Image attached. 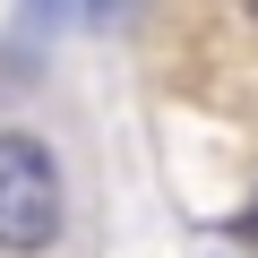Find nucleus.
Returning <instances> with one entry per match:
<instances>
[{
	"label": "nucleus",
	"mask_w": 258,
	"mask_h": 258,
	"mask_svg": "<svg viewBox=\"0 0 258 258\" xmlns=\"http://www.w3.org/2000/svg\"><path fill=\"white\" fill-rule=\"evenodd\" d=\"M35 26H112L129 0H18Z\"/></svg>",
	"instance_id": "2"
},
{
	"label": "nucleus",
	"mask_w": 258,
	"mask_h": 258,
	"mask_svg": "<svg viewBox=\"0 0 258 258\" xmlns=\"http://www.w3.org/2000/svg\"><path fill=\"white\" fill-rule=\"evenodd\" d=\"M241 9H249V18H258V0H241Z\"/></svg>",
	"instance_id": "4"
},
{
	"label": "nucleus",
	"mask_w": 258,
	"mask_h": 258,
	"mask_svg": "<svg viewBox=\"0 0 258 258\" xmlns=\"http://www.w3.org/2000/svg\"><path fill=\"white\" fill-rule=\"evenodd\" d=\"M241 241H258V198H249V207H241Z\"/></svg>",
	"instance_id": "3"
},
{
	"label": "nucleus",
	"mask_w": 258,
	"mask_h": 258,
	"mask_svg": "<svg viewBox=\"0 0 258 258\" xmlns=\"http://www.w3.org/2000/svg\"><path fill=\"white\" fill-rule=\"evenodd\" d=\"M60 215V155L35 129H0V258H43Z\"/></svg>",
	"instance_id": "1"
}]
</instances>
